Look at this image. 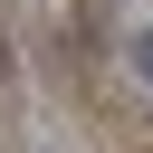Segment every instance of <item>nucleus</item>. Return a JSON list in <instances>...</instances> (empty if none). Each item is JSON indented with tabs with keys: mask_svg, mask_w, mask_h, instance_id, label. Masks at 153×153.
Instances as JSON below:
<instances>
[{
	"mask_svg": "<svg viewBox=\"0 0 153 153\" xmlns=\"http://www.w3.org/2000/svg\"><path fill=\"white\" fill-rule=\"evenodd\" d=\"M134 67H143V86H153V29H134Z\"/></svg>",
	"mask_w": 153,
	"mask_h": 153,
	"instance_id": "1",
	"label": "nucleus"
},
{
	"mask_svg": "<svg viewBox=\"0 0 153 153\" xmlns=\"http://www.w3.org/2000/svg\"><path fill=\"white\" fill-rule=\"evenodd\" d=\"M0 76H10V48H0Z\"/></svg>",
	"mask_w": 153,
	"mask_h": 153,
	"instance_id": "2",
	"label": "nucleus"
}]
</instances>
